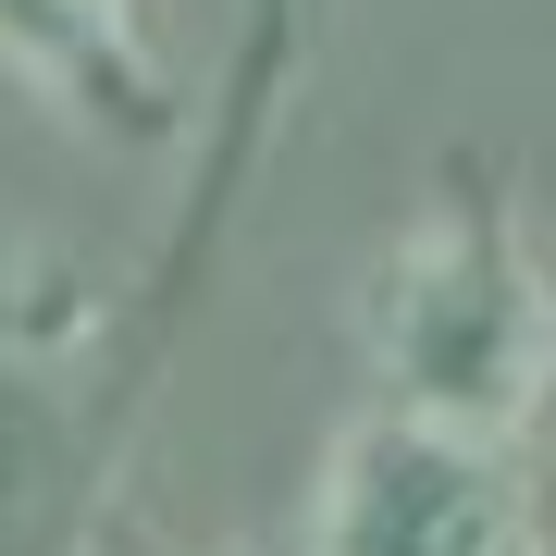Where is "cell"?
<instances>
[{
  "mask_svg": "<svg viewBox=\"0 0 556 556\" xmlns=\"http://www.w3.org/2000/svg\"><path fill=\"white\" fill-rule=\"evenodd\" d=\"M358 346H371L396 420L507 445L556 408V273L507 223V199H445L371 260Z\"/></svg>",
  "mask_w": 556,
  "mask_h": 556,
  "instance_id": "1",
  "label": "cell"
},
{
  "mask_svg": "<svg viewBox=\"0 0 556 556\" xmlns=\"http://www.w3.org/2000/svg\"><path fill=\"white\" fill-rule=\"evenodd\" d=\"M321 556H556V532L507 445L371 408L321 470Z\"/></svg>",
  "mask_w": 556,
  "mask_h": 556,
  "instance_id": "2",
  "label": "cell"
},
{
  "mask_svg": "<svg viewBox=\"0 0 556 556\" xmlns=\"http://www.w3.org/2000/svg\"><path fill=\"white\" fill-rule=\"evenodd\" d=\"M0 62L38 75L100 137H161L174 124V62H161L137 0H0Z\"/></svg>",
  "mask_w": 556,
  "mask_h": 556,
  "instance_id": "3",
  "label": "cell"
}]
</instances>
